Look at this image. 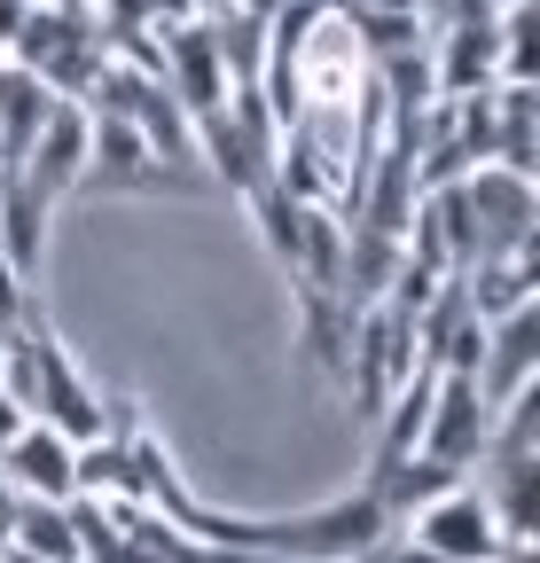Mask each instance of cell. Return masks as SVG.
Listing matches in <instances>:
<instances>
[{
    "label": "cell",
    "instance_id": "5",
    "mask_svg": "<svg viewBox=\"0 0 540 563\" xmlns=\"http://www.w3.org/2000/svg\"><path fill=\"white\" fill-rule=\"evenodd\" d=\"M0 485L16 501H79V446L47 431V422H24V431L0 446Z\"/></svg>",
    "mask_w": 540,
    "mask_h": 563
},
{
    "label": "cell",
    "instance_id": "13",
    "mask_svg": "<svg viewBox=\"0 0 540 563\" xmlns=\"http://www.w3.org/2000/svg\"><path fill=\"white\" fill-rule=\"evenodd\" d=\"M9 525H16V493L0 485V548H9Z\"/></svg>",
    "mask_w": 540,
    "mask_h": 563
},
{
    "label": "cell",
    "instance_id": "9",
    "mask_svg": "<svg viewBox=\"0 0 540 563\" xmlns=\"http://www.w3.org/2000/svg\"><path fill=\"white\" fill-rule=\"evenodd\" d=\"M55 102H63V95H47V87H40V70L0 63V173H16V165H24L32 133H40V118H47Z\"/></svg>",
    "mask_w": 540,
    "mask_h": 563
},
{
    "label": "cell",
    "instance_id": "1",
    "mask_svg": "<svg viewBox=\"0 0 540 563\" xmlns=\"http://www.w3.org/2000/svg\"><path fill=\"white\" fill-rule=\"evenodd\" d=\"M32 336V422H47V431H63L71 446L102 439V399L87 391V376L71 368V352H63V336L47 329V313L24 321Z\"/></svg>",
    "mask_w": 540,
    "mask_h": 563
},
{
    "label": "cell",
    "instance_id": "3",
    "mask_svg": "<svg viewBox=\"0 0 540 563\" xmlns=\"http://www.w3.org/2000/svg\"><path fill=\"white\" fill-rule=\"evenodd\" d=\"M87 157H95V110H87V102H55V110L40 118V133H32L16 180H24L32 196H47V203H71L79 180H87Z\"/></svg>",
    "mask_w": 540,
    "mask_h": 563
},
{
    "label": "cell",
    "instance_id": "12",
    "mask_svg": "<svg viewBox=\"0 0 540 563\" xmlns=\"http://www.w3.org/2000/svg\"><path fill=\"white\" fill-rule=\"evenodd\" d=\"M24 16H32V0H0V55L16 47V32H24Z\"/></svg>",
    "mask_w": 540,
    "mask_h": 563
},
{
    "label": "cell",
    "instance_id": "14",
    "mask_svg": "<svg viewBox=\"0 0 540 563\" xmlns=\"http://www.w3.org/2000/svg\"><path fill=\"white\" fill-rule=\"evenodd\" d=\"M165 9H205V0H165Z\"/></svg>",
    "mask_w": 540,
    "mask_h": 563
},
{
    "label": "cell",
    "instance_id": "6",
    "mask_svg": "<svg viewBox=\"0 0 540 563\" xmlns=\"http://www.w3.org/2000/svg\"><path fill=\"white\" fill-rule=\"evenodd\" d=\"M532 336H540V313H532V306L486 321V336H478V368H470V384H478L486 407H509L517 391H532V361H540Z\"/></svg>",
    "mask_w": 540,
    "mask_h": 563
},
{
    "label": "cell",
    "instance_id": "7",
    "mask_svg": "<svg viewBox=\"0 0 540 563\" xmlns=\"http://www.w3.org/2000/svg\"><path fill=\"white\" fill-rule=\"evenodd\" d=\"M431 87H439V102H462V95L502 87V40H494V16H454V24H439Z\"/></svg>",
    "mask_w": 540,
    "mask_h": 563
},
{
    "label": "cell",
    "instance_id": "8",
    "mask_svg": "<svg viewBox=\"0 0 540 563\" xmlns=\"http://www.w3.org/2000/svg\"><path fill=\"white\" fill-rule=\"evenodd\" d=\"M47 196H32L16 173H0V258H9L32 290H40V274H47Z\"/></svg>",
    "mask_w": 540,
    "mask_h": 563
},
{
    "label": "cell",
    "instance_id": "10",
    "mask_svg": "<svg viewBox=\"0 0 540 563\" xmlns=\"http://www.w3.org/2000/svg\"><path fill=\"white\" fill-rule=\"evenodd\" d=\"M9 548H16L24 563H79V525H71V501H16Z\"/></svg>",
    "mask_w": 540,
    "mask_h": 563
},
{
    "label": "cell",
    "instance_id": "11",
    "mask_svg": "<svg viewBox=\"0 0 540 563\" xmlns=\"http://www.w3.org/2000/svg\"><path fill=\"white\" fill-rule=\"evenodd\" d=\"M32 313H47V306H40V290H32V282H24L9 258H0V329H24Z\"/></svg>",
    "mask_w": 540,
    "mask_h": 563
},
{
    "label": "cell",
    "instance_id": "4",
    "mask_svg": "<svg viewBox=\"0 0 540 563\" xmlns=\"http://www.w3.org/2000/svg\"><path fill=\"white\" fill-rule=\"evenodd\" d=\"M486 431H494V407L478 399V384L454 376V368H439V376H431V407H423V439H416V454L439 462L447 477H462L470 462H478Z\"/></svg>",
    "mask_w": 540,
    "mask_h": 563
},
{
    "label": "cell",
    "instance_id": "2",
    "mask_svg": "<svg viewBox=\"0 0 540 563\" xmlns=\"http://www.w3.org/2000/svg\"><path fill=\"white\" fill-rule=\"evenodd\" d=\"M408 540H423L431 555H447V563H502L517 540L502 532V517H494V501L478 485H447L439 501H423L416 517H408Z\"/></svg>",
    "mask_w": 540,
    "mask_h": 563
}]
</instances>
